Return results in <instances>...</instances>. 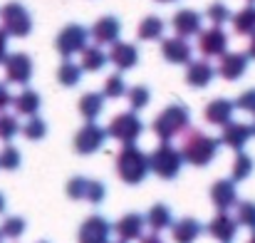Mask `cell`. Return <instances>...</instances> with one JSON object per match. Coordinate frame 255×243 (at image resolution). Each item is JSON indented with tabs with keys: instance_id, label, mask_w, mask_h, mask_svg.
<instances>
[{
	"instance_id": "e0dca14e",
	"label": "cell",
	"mask_w": 255,
	"mask_h": 243,
	"mask_svg": "<svg viewBox=\"0 0 255 243\" xmlns=\"http://www.w3.org/2000/svg\"><path fill=\"white\" fill-rule=\"evenodd\" d=\"M144 229H146V219L141 214H124L114 226L112 231L117 234V239L122 243H131V241H139L144 236Z\"/></svg>"
},
{
	"instance_id": "d6986e66",
	"label": "cell",
	"mask_w": 255,
	"mask_h": 243,
	"mask_svg": "<svg viewBox=\"0 0 255 243\" xmlns=\"http://www.w3.org/2000/svg\"><path fill=\"white\" fill-rule=\"evenodd\" d=\"M251 137H253L251 124L231 119V122L223 127V132H221V137H218V139H221V144H226V147H231V149H236V152H243V149H246V144L251 142Z\"/></svg>"
},
{
	"instance_id": "5b68a950",
	"label": "cell",
	"mask_w": 255,
	"mask_h": 243,
	"mask_svg": "<svg viewBox=\"0 0 255 243\" xmlns=\"http://www.w3.org/2000/svg\"><path fill=\"white\" fill-rule=\"evenodd\" d=\"M181 166H183V157L181 152L171 144V142H161L151 154H149V171H154L159 179L171 181L181 174Z\"/></svg>"
},
{
	"instance_id": "9c48e42d",
	"label": "cell",
	"mask_w": 255,
	"mask_h": 243,
	"mask_svg": "<svg viewBox=\"0 0 255 243\" xmlns=\"http://www.w3.org/2000/svg\"><path fill=\"white\" fill-rule=\"evenodd\" d=\"M2 67H5V82L20 84V87H27V82L35 75V65L27 52H7Z\"/></svg>"
},
{
	"instance_id": "c3c4849f",
	"label": "cell",
	"mask_w": 255,
	"mask_h": 243,
	"mask_svg": "<svg viewBox=\"0 0 255 243\" xmlns=\"http://www.w3.org/2000/svg\"><path fill=\"white\" fill-rule=\"evenodd\" d=\"M248 243H255V231H253V236H251V239H248Z\"/></svg>"
},
{
	"instance_id": "ac0fdd59",
	"label": "cell",
	"mask_w": 255,
	"mask_h": 243,
	"mask_svg": "<svg viewBox=\"0 0 255 243\" xmlns=\"http://www.w3.org/2000/svg\"><path fill=\"white\" fill-rule=\"evenodd\" d=\"M109 47H112V50L107 52V57H109V62H112L117 70L127 72V70H134V67L139 65V50H136V45L117 40V42L109 45Z\"/></svg>"
},
{
	"instance_id": "e575fe53",
	"label": "cell",
	"mask_w": 255,
	"mask_h": 243,
	"mask_svg": "<svg viewBox=\"0 0 255 243\" xmlns=\"http://www.w3.org/2000/svg\"><path fill=\"white\" fill-rule=\"evenodd\" d=\"M127 82L122 75H109L107 80H104V87H102V94H104V99H122L124 94H127Z\"/></svg>"
},
{
	"instance_id": "7dc6e473",
	"label": "cell",
	"mask_w": 255,
	"mask_h": 243,
	"mask_svg": "<svg viewBox=\"0 0 255 243\" xmlns=\"http://www.w3.org/2000/svg\"><path fill=\"white\" fill-rule=\"evenodd\" d=\"M5 206H7V201H5V196H2V191H0V214H5Z\"/></svg>"
},
{
	"instance_id": "681fc988",
	"label": "cell",
	"mask_w": 255,
	"mask_h": 243,
	"mask_svg": "<svg viewBox=\"0 0 255 243\" xmlns=\"http://www.w3.org/2000/svg\"><path fill=\"white\" fill-rule=\"evenodd\" d=\"M251 129H253V137H255V117H253V124H251Z\"/></svg>"
},
{
	"instance_id": "277c9868",
	"label": "cell",
	"mask_w": 255,
	"mask_h": 243,
	"mask_svg": "<svg viewBox=\"0 0 255 243\" xmlns=\"http://www.w3.org/2000/svg\"><path fill=\"white\" fill-rule=\"evenodd\" d=\"M0 27L7 37H27L32 32V15L22 2L10 0L0 7Z\"/></svg>"
},
{
	"instance_id": "bcb514c9",
	"label": "cell",
	"mask_w": 255,
	"mask_h": 243,
	"mask_svg": "<svg viewBox=\"0 0 255 243\" xmlns=\"http://www.w3.org/2000/svg\"><path fill=\"white\" fill-rule=\"evenodd\" d=\"M246 55H248V57H253V60H255V32L251 35V42H248V52H246Z\"/></svg>"
},
{
	"instance_id": "30bf717a",
	"label": "cell",
	"mask_w": 255,
	"mask_h": 243,
	"mask_svg": "<svg viewBox=\"0 0 255 243\" xmlns=\"http://www.w3.org/2000/svg\"><path fill=\"white\" fill-rule=\"evenodd\" d=\"M198 50L206 60H218L223 52H228V35L223 32V27L211 25L208 30L198 32Z\"/></svg>"
},
{
	"instance_id": "d590c367",
	"label": "cell",
	"mask_w": 255,
	"mask_h": 243,
	"mask_svg": "<svg viewBox=\"0 0 255 243\" xmlns=\"http://www.w3.org/2000/svg\"><path fill=\"white\" fill-rule=\"evenodd\" d=\"M20 134V122L15 114L0 112V142H12Z\"/></svg>"
},
{
	"instance_id": "7bdbcfd3",
	"label": "cell",
	"mask_w": 255,
	"mask_h": 243,
	"mask_svg": "<svg viewBox=\"0 0 255 243\" xmlns=\"http://www.w3.org/2000/svg\"><path fill=\"white\" fill-rule=\"evenodd\" d=\"M12 104V94H10V87L5 82H0V112H5L7 107Z\"/></svg>"
},
{
	"instance_id": "ab89813d",
	"label": "cell",
	"mask_w": 255,
	"mask_h": 243,
	"mask_svg": "<svg viewBox=\"0 0 255 243\" xmlns=\"http://www.w3.org/2000/svg\"><path fill=\"white\" fill-rule=\"evenodd\" d=\"M104 196H107V186H104V181H99V179H89V181H87L85 201H89V204H102Z\"/></svg>"
},
{
	"instance_id": "1f68e13d",
	"label": "cell",
	"mask_w": 255,
	"mask_h": 243,
	"mask_svg": "<svg viewBox=\"0 0 255 243\" xmlns=\"http://www.w3.org/2000/svg\"><path fill=\"white\" fill-rule=\"evenodd\" d=\"M255 164H253V157L251 154H246V152H238V157L233 159L231 164V181H246L251 174H253Z\"/></svg>"
},
{
	"instance_id": "cb8c5ba5",
	"label": "cell",
	"mask_w": 255,
	"mask_h": 243,
	"mask_svg": "<svg viewBox=\"0 0 255 243\" xmlns=\"http://www.w3.org/2000/svg\"><path fill=\"white\" fill-rule=\"evenodd\" d=\"M77 112L85 122H97V117L104 112V94L102 92H87L77 102Z\"/></svg>"
},
{
	"instance_id": "d6a6232c",
	"label": "cell",
	"mask_w": 255,
	"mask_h": 243,
	"mask_svg": "<svg viewBox=\"0 0 255 243\" xmlns=\"http://www.w3.org/2000/svg\"><path fill=\"white\" fill-rule=\"evenodd\" d=\"M124 97L129 99V107H131L134 112H139V109H144V107L151 102V89H149L146 84H134V87L127 89Z\"/></svg>"
},
{
	"instance_id": "f5cc1de1",
	"label": "cell",
	"mask_w": 255,
	"mask_h": 243,
	"mask_svg": "<svg viewBox=\"0 0 255 243\" xmlns=\"http://www.w3.org/2000/svg\"><path fill=\"white\" fill-rule=\"evenodd\" d=\"M0 243H2V236H0Z\"/></svg>"
},
{
	"instance_id": "7402d4cb",
	"label": "cell",
	"mask_w": 255,
	"mask_h": 243,
	"mask_svg": "<svg viewBox=\"0 0 255 243\" xmlns=\"http://www.w3.org/2000/svg\"><path fill=\"white\" fill-rule=\"evenodd\" d=\"M213 77H216V67L206 57L203 60H191L186 65V82H188V87L203 89V87H208L213 82Z\"/></svg>"
},
{
	"instance_id": "d4e9b609",
	"label": "cell",
	"mask_w": 255,
	"mask_h": 243,
	"mask_svg": "<svg viewBox=\"0 0 255 243\" xmlns=\"http://www.w3.org/2000/svg\"><path fill=\"white\" fill-rule=\"evenodd\" d=\"M164 30H166V22L159 15H146L136 27V37L141 42H156L164 37Z\"/></svg>"
},
{
	"instance_id": "603a6c76",
	"label": "cell",
	"mask_w": 255,
	"mask_h": 243,
	"mask_svg": "<svg viewBox=\"0 0 255 243\" xmlns=\"http://www.w3.org/2000/svg\"><path fill=\"white\" fill-rule=\"evenodd\" d=\"M203 234V226L201 221L186 216V219H178L171 224V241L173 243H193L198 236Z\"/></svg>"
},
{
	"instance_id": "7a4b0ae2",
	"label": "cell",
	"mask_w": 255,
	"mask_h": 243,
	"mask_svg": "<svg viewBox=\"0 0 255 243\" xmlns=\"http://www.w3.org/2000/svg\"><path fill=\"white\" fill-rule=\"evenodd\" d=\"M188 124H191V109L181 102H173L156 114V119L151 122V132L159 137V142H171L183 132H188Z\"/></svg>"
},
{
	"instance_id": "f546056e",
	"label": "cell",
	"mask_w": 255,
	"mask_h": 243,
	"mask_svg": "<svg viewBox=\"0 0 255 243\" xmlns=\"http://www.w3.org/2000/svg\"><path fill=\"white\" fill-rule=\"evenodd\" d=\"M80 80H82L80 62H72V57H65L62 65L57 67V82L62 87H75V84H80Z\"/></svg>"
},
{
	"instance_id": "4dcf8cb0",
	"label": "cell",
	"mask_w": 255,
	"mask_h": 243,
	"mask_svg": "<svg viewBox=\"0 0 255 243\" xmlns=\"http://www.w3.org/2000/svg\"><path fill=\"white\" fill-rule=\"evenodd\" d=\"M20 134H22L27 142H40V139L47 137V122H45L42 117L32 114V117H27L25 124H20Z\"/></svg>"
},
{
	"instance_id": "f1b7e54d",
	"label": "cell",
	"mask_w": 255,
	"mask_h": 243,
	"mask_svg": "<svg viewBox=\"0 0 255 243\" xmlns=\"http://www.w3.org/2000/svg\"><path fill=\"white\" fill-rule=\"evenodd\" d=\"M231 25L236 30V35H243V37H251L255 32V5H246L241 7L236 15H231Z\"/></svg>"
},
{
	"instance_id": "836d02e7",
	"label": "cell",
	"mask_w": 255,
	"mask_h": 243,
	"mask_svg": "<svg viewBox=\"0 0 255 243\" xmlns=\"http://www.w3.org/2000/svg\"><path fill=\"white\" fill-rule=\"evenodd\" d=\"M27 224L22 216H7L2 224H0V236L2 239H10V241H17L22 234H25Z\"/></svg>"
},
{
	"instance_id": "f35d334b",
	"label": "cell",
	"mask_w": 255,
	"mask_h": 243,
	"mask_svg": "<svg viewBox=\"0 0 255 243\" xmlns=\"http://www.w3.org/2000/svg\"><path fill=\"white\" fill-rule=\"evenodd\" d=\"M20 162H22V154H20L17 147L5 144V147L0 149V169H2V171H15V169H20Z\"/></svg>"
},
{
	"instance_id": "52a82bcc",
	"label": "cell",
	"mask_w": 255,
	"mask_h": 243,
	"mask_svg": "<svg viewBox=\"0 0 255 243\" xmlns=\"http://www.w3.org/2000/svg\"><path fill=\"white\" fill-rule=\"evenodd\" d=\"M87 42H89V30H87L85 25L70 22V25H65V27L57 32V37H55V50H57L62 57H75V55H80V52L85 50Z\"/></svg>"
},
{
	"instance_id": "b9f144b4",
	"label": "cell",
	"mask_w": 255,
	"mask_h": 243,
	"mask_svg": "<svg viewBox=\"0 0 255 243\" xmlns=\"http://www.w3.org/2000/svg\"><path fill=\"white\" fill-rule=\"evenodd\" d=\"M236 109H241V112H248V114H253L255 117V87L253 89H246L238 99H236Z\"/></svg>"
},
{
	"instance_id": "484cf974",
	"label": "cell",
	"mask_w": 255,
	"mask_h": 243,
	"mask_svg": "<svg viewBox=\"0 0 255 243\" xmlns=\"http://www.w3.org/2000/svg\"><path fill=\"white\" fill-rule=\"evenodd\" d=\"M40 94L35 92V89H30V87H25L17 97H12V107H15V114H20V117H32V114H37V109H40Z\"/></svg>"
},
{
	"instance_id": "60d3db41",
	"label": "cell",
	"mask_w": 255,
	"mask_h": 243,
	"mask_svg": "<svg viewBox=\"0 0 255 243\" xmlns=\"http://www.w3.org/2000/svg\"><path fill=\"white\" fill-rule=\"evenodd\" d=\"M87 181L89 179H85V176H72L70 181H67V196L72 199V201H82L87 194Z\"/></svg>"
},
{
	"instance_id": "7c38bea8",
	"label": "cell",
	"mask_w": 255,
	"mask_h": 243,
	"mask_svg": "<svg viewBox=\"0 0 255 243\" xmlns=\"http://www.w3.org/2000/svg\"><path fill=\"white\" fill-rule=\"evenodd\" d=\"M171 27H173V32H176L178 37H186V40H188V37H193V35H198V32L203 30V15H201L198 10L181 7V10L173 12Z\"/></svg>"
},
{
	"instance_id": "44dd1931",
	"label": "cell",
	"mask_w": 255,
	"mask_h": 243,
	"mask_svg": "<svg viewBox=\"0 0 255 243\" xmlns=\"http://www.w3.org/2000/svg\"><path fill=\"white\" fill-rule=\"evenodd\" d=\"M233 112H236V102L226 99V97H218V99H211L203 109V117L208 124L213 127H226L231 119H233Z\"/></svg>"
},
{
	"instance_id": "8992f818",
	"label": "cell",
	"mask_w": 255,
	"mask_h": 243,
	"mask_svg": "<svg viewBox=\"0 0 255 243\" xmlns=\"http://www.w3.org/2000/svg\"><path fill=\"white\" fill-rule=\"evenodd\" d=\"M141 134H144V122L139 119V114H136L134 109L112 117V122H109V127H107V137H112V139L119 142L122 147L134 144Z\"/></svg>"
},
{
	"instance_id": "db71d44e",
	"label": "cell",
	"mask_w": 255,
	"mask_h": 243,
	"mask_svg": "<svg viewBox=\"0 0 255 243\" xmlns=\"http://www.w3.org/2000/svg\"><path fill=\"white\" fill-rule=\"evenodd\" d=\"M109 243H112V241H109ZM117 243H122V241H117Z\"/></svg>"
},
{
	"instance_id": "816d5d0a",
	"label": "cell",
	"mask_w": 255,
	"mask_h": 243,
	"mask_svg": "<svg viewBox=\"0 0 255 243\" xmlns=\"http://www.w3.org/2000/svg\"><path fill=\"white\" fill-rule=\"evenodd\" d=\"M37 243H50V241H37Z\"/></svg>"
},
{
	"instance_id": "8fae6325",
	"label": "cell",
	"mask_w": 255,
	"mask_h": 243,
	"mask_svg": "<svg viewBox=\"0 0 255 243\" xmlns=\"http://www.w3.org/2000/svg\"><path fill=\"white\" fill-rule=\"evenodd\" d=\"M112 224L104 216H87L77 229V243H109Z\"/></svg>"
},
{
	"instance_id": "83f0119b",
	"label": "cell",
	"mask_w": 255,
	"mask_h": 243,
	"mask_svg": "<svg viewBox=\"0 0 255 243\" xmlns=\"http://www.w3.org/2000/svg\"><path fill=\"white\" fill-rule=\"evenodd\" d=\"M80 55H82V60H80L82 72H99V70H104V65L109 62L107 52H104L99 45H87Z\"/></svg>"
},
{
	"instance_id": "ffe728a7",
	"label": "cell",
	"mask_w": 255,
	"mask_h": 243,
	"mask_svg": "<svg viewBox=\"0 0 255 243\" xmlns=\"http://www.w3.org/2000/svg\"><path fill=\"white\" fill-rule=\"evenodd\" d=\"M238 189H236V181L231 179H218L213 186H211V204L218 209V211H231L236 209L238 204Z\"/></svg>"
},
{
	"instance_id": "4316f807",
	"label": "cell",
	"mask_w": 255,
	"mask_h": 243,
	"mask_svg": "<svg viewBox=\"0 0 255 243\" xmlns=\"http://www.w3.org/2000/svg\"><path fill=\"white\" fill-rule=\"evenodd\" d=\"M144 219H146V226H151L154 234L166 231V229H171V224H173V214H171V209L166 204H154V206L146 211Z\"/></svg>"
},
{
	"instance_id": "11a10c76",
	"label": "cell",
	"mask_w": 255,
	"mask_h": 243,
	"mask_svg": "<svg viewBox=\"0 0 255 243\" xmlns=\"http://www.w3.org/2000/svg\"><path fill=\"white\" fill-rule=\"evenodd\" d=\"M251 2H255V0H251Z\"/></svg>"
},
{
	"instance_id": "6da1fadb",
	"label": "cell",
	"mask_w": 255,
	"mask_h": 243,
	"mask_svg": "<svg viewBox=\"0 0 255 243\" xmlns=\"http://www.w3.org/2000/svg\"><path fill=\"white\" fill-rule=\"evenodd\" d=\"M221 147H223L221 139L208 137V134L201 132V129H191V132H186L183 144H181L178 152H181V157H183V164H191V166L203 169V166H208V164L218 157Z\"/></svg>"
},
{
	"instance_id": "ee69618b",
	"label": "cell",
	"mask_w": 255,
	"mask_h": 243,
	"mask_svg": "<svg viewBox=\"0 0 255 243\" xmlns=\"http://www.w3.org/2000/svg\"><path fill=\"white\" fill-rule=\"evenodd\" d=\"M7 40H10V37H7V35H5V30L0 27V65H2V62H5V57H7Z\"/></svg>"
},
{
	"instance_id": "4fadbf2b",
	"label": "cell",
	"mask_w": 255,
	"mask_h": 243,
	"mask_svg": "<svg viewBox=\"0 0 255 243\" xmlns=\"http://www.w3.org/2000/svg\"><path fill=\"white\" fill-rule=\"evenodd\" d=\"M238 229H241V226H238L236 216H231L228 211H218V214L211 219V224L206 226L208 236L216 239L218 243H233L236 236H238Z\"/></svg>"
},
{
	"instance_id": "3957f363",
	"label": "cell",
	"mask_w": 255,
	"mask_h": 243,
	"mask_svg": "<svg viewBox=\"0 0 255 243\" xmlns=\"http://www.w3.org/2000/svg\"><path fill=\"white\" fill-rule=\"evenodd\" d=\"M114 171L117 176L129 184V186H136L146 179L149 174V154H144L136 144H127L119 149V154L114 157Z\"/></svg>"
},
{
	"instance_id": "5bb4252c",
	"label": "cell",
	"mask_w": 255,
	"mask_h": 243,
	"mask_svg": "<svg viewBox=\"0 0 255 243\" xmlns=\"http://www.w3.org/2000/svg\"><path fill=\"white\" fill-rule=\"evenodd\" d=\"M246 70H248V55L246 52H223L218 57L216 75L223 77L226 82H236L246 75Z\"/></svg>"
},
{
	"instance_id": "2e32d148",
	"label": "cell",
	"mask_w": 255,
	"mask_h": 243,
	"mask_svg": "<svg viewBox=\"0 0 255 243\" xmlns=\"http://www.w3.org/2000/svg\"><path fill=\"white\" fill-rule=\"evenodd\" d=\"M119 35H122V22H119V17H114V15L99 17V20L92 25V30H89V37H92L94 45H99V47L114 45V42L119 40Z\"/></svg>"
},
{
	"instance_id": "74e56055",
	"label": "cell",
	"mask_w": 255,
	"mask_h": 243,
	"mask_svg": "<svg viewBox=\"0 0 255 243\" xmlns=\"http://www.w3.org/2000/svg\"><path fill=\"white\" fill-rule=\"evenodd\" d=\"M206 20L211 22V25H226L228 20H231V10H228V5L226 2H221V0H216V2H211L208 7H206Z\"/></svg>"
},
{
	"instance_id": "9a60e30c",
	"label": "cell",
	"mask_w": 255,
	"mask_h": 243,
	"mask_svg": "<svg viewBox=\"0 0 255 243\" xmlns=\"http://www.w3.org/2000/svg\"><path fill=\"white\" fill-rule=\"evenodd\" d=\"M161 55L171 65H188L193 60V47L186 37H161Z\"/></svg>"
},
{
	"instance_id": "f6af8a7d",
	"label": "cell",
	"mask_w": 255,
	"mask_h": 243,
	"mask_svg": "<svg viewBox=\"0 0 255 243\" xmlns=\"http://www.w3.org/2000/svg\"><path fill=\"white\" fill-rule=\"evenodd\" d=\"M139 243H164V241H161V236H159V234H154V231H151L149 236H141Z\"/></svg>"
},
{
	"instance_id": "8d00e7d4",
	"label": "cell",
	"mask_w": 255,
	"mask_h": 243,
	"mask_svg": "<svg viewBox=\"0 0 255 243\" xmlns=\"http://www.w3.org/2000/svg\"><path fill=\"white\" fill-rule=\"evenodd\" d=\"M236 221H238V226L255 231V201H238L236 204Z\"/></svg>"
},
{
	"instance_id": "f907efd6",
	"label": "cell",
	"mask_w": 255,
	"mask_h": 243,
	"mask_svg": "<svg viewBox=\"0 0 255 243\" xmlns=\"http://www.w3.org/2000/svg\"><path fill=\"white\" fill-rule=\"evenodd\" d=\"M156 2H173V0H156Z\"/></svg>"
},
{
	"instance_id": "ba28073f",
	"label": "cell",
	"mask_w": 255,
	"mask_h": 243,
	"mask_svg": "<svg viewBox=\"0 0 255 243\" xmlns=\"http://www.w3.org/2000/svg\"><path fill=\"white\" fill-rule=\"evenodd\" d=\"M104 142H107V129L99 127L97 122H85V124L75 132V137H72V147H75V152L82 154V157H89V154L99 152V149L104 147Z\"/></svg>"
}]
</instances>
